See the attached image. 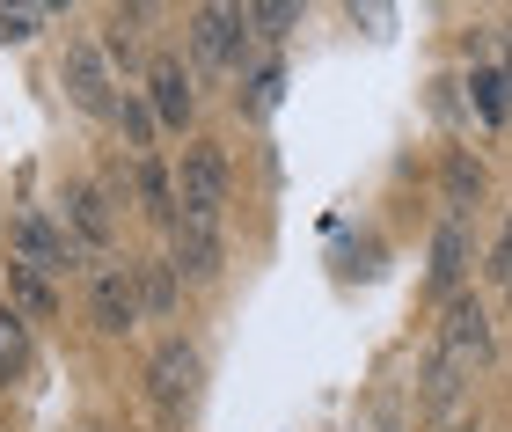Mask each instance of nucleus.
<instances>
[{"mask_svg": "<svg viewBox=\"0 0 512 432\" xmlns=\"http://www.w3.org/2000/svg\"><path fill=\"white\" fill-rule=\"evenodd\" d=\"M483 359H491V323H483V308L476 301H447V323H439V352H432V403H454L461 396V381H469Z\"/></svg>", "mask_w": 512, "mask_h": 432, "instance_id": "1", "label": "nucleus"}, {"mask_svg": "<svg viewBox=\"0 0 512 432\" xmlns=\"http://www.w3.org/2000/svg\"><path fill=\"white\" fill-rule=\"evenodd\" d=\"M176 206H183V220H220V206H227V162H220V147H183Z\"/></svg>", "mask_w": 512, "mask_h": 432, "instance_id": "2", "label": "nucleus"}, {"mask_svg": "<svg viewBox=\"0 0 512 432\" xmlns=\"http://www.w3.org/2000/svg\"><path fill=\"white\" fill-rule=\"evenodd\" d=\"M198 352L191 345H183V337H169V345H161L154 359H147V381H154V403H161V411H191V403H198Z\"/></svg>", "mask_w": 512, "mask_h": 432, "instance_id": "3", "label": "nucleus"}, {"mask_svg": "<svg viewBox=\"0 0 512 432\" xmlns=\"http://www.w3.org/2000/svg\"><path fill=\"white\" fill-rule=\"evenodd\" d=\"M242 30H249V8H198L191 15V44H198L205 66H235Z\"/></svg>", "mask_w": 512, "mask_h": 432, "instance_id": "4", "label": "nucleus"}, {"mask_svg": "<svg viewBox=\"0 0 512 432\" xmlns=\"http://www.w3.org/2000/svg\"><path fill=\"white\" fill-rule=\"evenodd\" d=\"M15 249H22V264H30V271H66V264H74V242H66L52 220H37V213L15 220Z\"/></svg>", "mask_w": 512, "mask_h": 432, "instance_id": "5", "label": "nucleus"}, {"mask_svg": "<svg viewBox=\"0 0 512 432\" xmlns=\"http://www.w3.org/2000/svg\"><path fill=\"white\" fill-rule=\"evenodd\" d=\"M88 308H96L103 330H132L139 323V279H132V271H103L96 293H88Z\"/></svg>", "mask_w": 512, "mask_h": 432, "instance_id": "6", "label": "nucleus"}, {"mask_svg": "<svg viewBox=\"0 0 512 432\" xmlns=\"http://www.w3.org/2000/svg\"><path fill=\"white\" fill-rule=\"evenodd\" d=\"M176 271H191V279L220 271V227L213 220H176Z\"/></svg>", "mask_w": 512, "mask_h": 432, "instance_id": "7", "label": "nucleus"}, {"mask_svg": "<svg viewBox=\"0 0 512 432\" xmlns=\"http://www.w3.org/2000/svg\"><path fill=\"white\" fill-rule=\"evenodd\" d=\"M66 96L81 110H110V74L96 59V44H74V52H66Z\"/></svg>", "mask_w": 512, "mask_h": 432, "instance_id": "8", "label": "nucleus"}, {"mask_svg": "<svg viewBox=\"0 0 512 432\" xmlns=\"http://www.w3.org/2000/svg\"><path fill=\"white\" fill-rule=\"evenodd\" d=\"M154 110H161V125H191V74H183V59H154Z\"/></svg>", "mask_w": 512, "mask_h": 432, "instance_id": "9", "label": "nucleus"}, {"mask_svg": "<svg viewBox=\"0 0 512 432\" xmlns=\"http://www.w3.org/2000/svg\"><path fill=\"white\" fill-rule=\"evenodd\" d=\"M66 220H74V235H81L88 249L110 242V206H103L96 184H74V191H66Z\"/></svg>", "mask_w": 512, "mask_h": 432, "instance_id": "10", "label": "nucleus"}, {"mask_svg": "<svg viewBox=\"0 0 512 432\" xmlns=\"http://www.w3.org/2000/svg\"><path fill=\"white\" fill-rule=\"evenodd\" d=\"M30 367V330H22V315L15 308H0V389Z\"/></svg>", "mask_w": 512, "mask_h": 432, "instance_id": "11", "label": "nucleus"}, {"mask_svg": "<svg viewBox=\"0 0 512 432\" xmlns=\"http://www.w3.org/2000/svg\"><path fill=\"white\" fill-rule=\"evenodd\" d=\"M461 257H469L461 227H439V242H432V286H439V293H454V286H461Z\"/></svg>", "mask_w": 512, "mask_h": 432, "instance_id": "12", "label": "nucleus"}, {"mask_svg": "<svg viewBox=\"0 0 512 432\" xmlns=\"http://www.w3.org/2000/svg\"><path fill=\"white\" fill-rule=\"evenodd\" d=\"M8 286H15V301L30 308V315H52V308H59V293H52V279H44V271H30L22 257L8 264Z\"/></svg>", "mask_w": 512, "mask_h": 432, "instance_id": "13", "label": "nucleus"}, {"mask_svg": "<svg viewBox=\"0 0 512 432\" xmlns=\"http://www.w3.org/2000/svg\"><path fill=\"white\" fill-rule=\"evenodd\" d=\"M476 110H483V125H505V110H512V81L498 74V66H476Z\"/></svg>", "mask_w": 512, "mask_h": 432, "instance_id": "14", "label": "nucleus"}, {"mask_svg": "<svg viewBox=\"0 0 512 432\" xmlns=\"http://www.w3.org/2000/svg\"><path fill=\"white\" fill-rule=\"evenodd\" d=\"M139 308H154V315L176 308V264H139Z\"/></svg>", "mask_w": 512, "mask_h": 432, "instance_id": "15", "label": "nucleus"}, {"mask_svg": "<svg viewBox=\"0 0 512 432\" xmlns=\"http://www.w3.org/2000/svg\"><path fill=\"white\" fill-rule=\"evenodd\" d=\"M44 15H52L44 0H0V37H8V44L37 37V30H44Z\"/></svg>", "mask_w": 512, "mask_h": 432, "instance_id": "16", "label": "nucleus"}, {"mask_svg": "<svg viewBox=\"0 0 512 432\" xmlns=\"http://www.w3.org/2000/svg\"><path fill=\"white\" fill-rule=\"evenodd\" d=\"M139 198H147V213H154V220H169V227L183 220V213H176V191H169V176H161V162H139Z\"/></svg>", "mask_w": 512, "mask_h": 432, "instance_id": "17", "label": "nucleus"}, {"mask_svg": "<svg viewBox=\"0 0 512 432\" xmlns=\"http://www.w3.org/2000/svg\"><path fill=\"white\" fill-rule=\"evenodd\" d=\"M278 96H286V66H256V81H249V110H278Z\"/></svg>", "mask_w": 512, "mask_h": 432, "instance_id": "18", "label": "nucleus"}, {"mask_svg": "<svg viewBox=\"0 0 512 432\" xmlns=\"http://www.w3.org/2000/svg\"><path fill=\"white\" fill-rule=\"evenodd\" d=\"M249 22H256L264 37H286L293 22H300V8H293V0H264V8H249Z\"/></svg>", "mask_w": 512, "mask_h": 432, "instance_id": "19", "label": "nucleus"}, {"mask_svg": "<svg viewBox=\"0 0 512 432\" xmlns=\"http://www.w3.org/2000/svg\"><path fill=\"white\" fill-rule=\"evenodd\" d=\"M447 191H454V198L483 191V169H476V162H454V169H447Z\"/></svg>", "mask_w": 512, "mask_h": 432, "instance_id": "20", "label": "nucleus"}, {"mask_svg": "<svg viewBox=\"0 0 512 432\" xmlns=\"http://www.w3.org/2000/svg\"><path fill=\"white\" fill-rule=\"evenodd\" d=\"M483 271H491V279H498V286H512V227H505V235H498V249H491V264H483Z\"/></svg>", "mask_w": 512, "mask_h": 432, "instance_id": "21", "label": "nucleus"}, {"mask_svg": "<svg viewBox=\"0 0 512 432\" xmlns=\"http://www.w3.org/2000/svg\"><path fill=\"white\" fill-rule=\"evenodd\" d=\"M498 52H505V66H498V74L512 81V30H498Z\"/></svg>", "mask_w": 512, "mask_h": 432, "instance_id": "22", "label": "nucleus"}]
</instances>
